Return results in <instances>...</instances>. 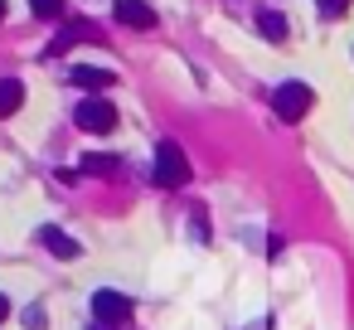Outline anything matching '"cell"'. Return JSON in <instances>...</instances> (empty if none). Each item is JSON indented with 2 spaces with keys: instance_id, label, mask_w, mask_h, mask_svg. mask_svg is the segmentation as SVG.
<instances>
[{
  "instance_id": "obj_1",
  "label": "cell",
  "mask_w": 354,
  "mask_h": 330,
  "mask_svg": "<svg viewBox=\"0 0 354 330\" xmlns=\"http://www.w3.org/2000/svg\"><path fill=\"white\" fill-rule=\"evenodd\" d=\"M189 156H185V146L180 141H160L156 146V180H160V190H185L189 185Z\"/></svg>"
},
{
  "instance_id": "obj_2",
  "label": "cell",
  "mask_w": 354,
  "mask_h": 330,
  "mask_svg": "<svg viewBox=\"0 0 354 330\" xmlns=\"http://www.w3.org/2000/svg\"><path fill=\"white\" fill-rule=\"evenodd\" d=\"M73 127H78V131H88V136H112V131H117V107H112L102 93H93V98H83V102H78Z\"/></svg>"
},
{
  "instance_id": "obj_3",
  "label": "cell",
  "mask_w": 354,
  "mask_h": 330,
  "mask_svg": "<svg viewBox=\"0 0 354 330\" xmlns=\"http://www.w3.org/2000/svg\"><path fill=\"white\" fill-rule=\"evenodd\" d=\"M310 107H315V93H310L301 78H286V83H277V93H272V112H277L281 122H301Z\"/></svg>"
},
{
  "instance_id": "obj_4",
  "label": "cell",
  "mask_w": 354,
  "mask_h": 330,
  "mask_svg": "<svg viewBox=\"0 0 354 330\" xmlns=\"http://www.w3.org/2000/svg\"><path fill=\"white\" fill-rule=\"evenodd\" d=\"M93 315H97V325L127 330V325H131V296H122V291L102 286V291H93Z\"/></svg>"
},
{
  "instance_id": "obj_5",
  "label": "cell",
  "mask_w": 354,
  "mask_h": 330,
  "mask_svg": "<svg viewBox=\"0 0 354 330\" xmlns=\"http://www.w3.org/2000/svg\"><path fill=\"white\" fill-rule=\"evenodd\" d=\"M35 243H39L44 253H54V257H64V262H73V257L83 253V243H78L73 233H64L59 223H44V228H35Z\"/></svg>"
},
{
  "instance_id": "obj_6",
  "label": "cell",
  "mask_w": 354,
  "mask_h": 330,
  "mask_svg": "<svg viewBox=\"0 0 354 330\" xmlns=\"http://www.w3.org/2000/svg\"><path fill=\"white\" fill-rule=\"evenodd\" d=\"M112 15H117V25H127V30H156V25H160L156 6H146V0H117Z\"/></svg>"
},
{
  "instance_id": "obj_7",
  "label": "cell",
  "mask_w": 354,
  "mask_h": 330,
  "mask_svg": "<svg viewBox=\"0 0 354 330\" xmlns=\"http://www.w3.org/2000/svg\"><path fill=\"white\" fill-rule=\"evenodd\" d=\"M73 83H78L83 93H107V88L117 83V73H112V68H97V64H93V68L78 64V68H73Z\"/></svg>"
},
{
  "instance_id": "obj_8",
  "label": "cell",
  "mask_w": 354,
  "mask_h": 330,
  "mask_svg": "<svg viewBox=\"0 0 354 330\" xmlns=\"http://www.w3.org/2000/svg\"><path fill=\"white\" fill-rule=\"evenodd\" d=\"M25 107V83L20 78H0V117H15Z\"/></svg>"
},
{
  "instance_id": "obj_9",
  "label": "cell",
  "mask_w": 354,
  "mask_h": 330,
  "mask_svg": "<svg viewBox=\"0 0 354 330\" xmlns=\"http://www.w3.org/2000/svg\"><path fill=\"white\" fill-rule=\"evenodd\" d=\"M78 39H97V25H93V20H73V25L54 39V49H49V54H64V49H68V44H78Z\"/></svg>"
},
{
  "instance_id": "obj_10",
  "label": "cell",
  "mask_w": 354,
  "mask_h": 330,
  "mask_svg": "<svg viewBox=\"0 0 354 330\" xmlns=\"http://www.w3.org/2000/svg\"><path fill=\"white\" fill-rule=\"evenodd\" d=\"M78 170H83V175H122V156H97V151H93V156L78 161Z\"/></svg>"
},
{
  "instance_id": "obj_11",
  "label": "cell",
  "mask_w": 354,
  "mask_h": 330,
  "mask_svg": "<svg viewBox=\"0 0 354 330\" xmlns=\"http://www.w3.org/2000/svg\"><path fill=\"white\" fill-rule=\"evenodd\" d=\"M257 30H262L267 39H286V20H281V15H272V10H262V15H257Z\"/></svg>"
},
{
  "instance_id": "obj_12",
  "label": "cell",
  "mask_w": 354,
  "mask_h": 330,
  "mask_svg": "<svg viewBox=\"0 0 354 330\" xmlns=\"http://www.w3.org/2000/svg\"><path fill=\"white\" fill-rule=\"evenodd\" d=\"M349 6H354V0H315V10H320L325 20H339V15H344Z\"/></svg>"
},
{
  "instance_id": "obj_13",
  "label": "cell",
  "mask_w": 354,
  "mask_h": 330,
  "mask_svg": "<svg viewBox=\"0 0 354 330\" xmlns=\"http://www.w3.org/2000/svg\"><path fill=\"white\" fill-rule=\"evenodd\" d=\"M30 10L39 20H54V15H64V0H30Z\"/></svg>"
},
{
  "instance_id": "obj_14",
  "label": "cell",
  "mask_w": 354,
  "mask_h": 330,
  "mask_svg": "<svg viewBox=\"0 0 354 330\" xmlns=\"http://www.w3.org/2000/svg\"><path fill=\"white\" fill-rule=\"evenodd\" d=\"M25 330H44V311H25Z\"/></svg>"
},
{
  "instance_id": "obj_15",
  "label": "cell",
  "mask_w": 354,
  "mask_h": 330,
  "mask_svg": "<svg viewBox=\"0 0 354 330\" xmlns=\"http://www.w3.org/2000/svg\"><path fill=\"white\" fill-rule=\"evenodd\" d=\"M10 315V296H0V320H6Z\"/></svg>"
},
{
  "instance_id": "obj_16",
  "label": "cell",
  "mask_w": 354,
  "mask_h": 330,
  "mask_svg": "<svg viewBox=\"0 0 354 330\" xmlns=\"http://www.w3.org/2000/svg\"><path fill=\"white\" fill-rule=\"evenodd\" d=\"M0 25H6V0H0Z\"/></svg>"
}]
</instances>
